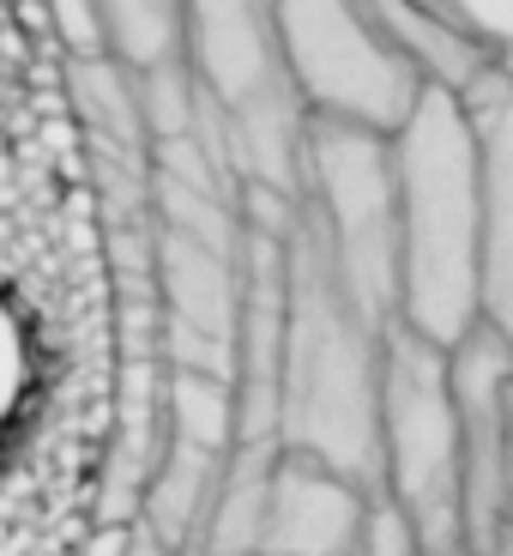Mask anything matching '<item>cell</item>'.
<instances>
[{
    "label": "cell",
    "instance_id": "3957f363",
    "mask_svg": "<svg viewBox=\"0 0 513 556\" xmlns=\"http://www.w3.org/2000/svg\"><path fill=\"white\" fill-rule=\"evenodd\" d=\"M181 61L230 134L236 176L303 194V103L284 79L272 0H181Z\"/></svg>",
    "mask_w": 513,
    "mask_h": 556
},
{
    "label": "cell",
    "instance_id": "277c9868",
    "mask_svg": "<svg viewBox=\"0 0 513 556\" xmlns=\"http://www.w3.org/2000/svg\"><path fill=\"white\" fill-rule=\"evenodd\" d=\"M303 206L333 254L345 291L375 327L399 320V200L393 134L357 122H303Z\"/></svg>",
    "mask_w": 513,
    "mask_h": 556
},
{
    "label": "cell",
    "instance_id": "d6986e66",
    "mask_svg": "<svg viewBox=\"0 0 513 556\" xmlns=\"http://www.w3.org/2000/svg\"><path fill=\"white\" fill-rule=\"evenodd\" d=\"M489 556H513V527H508V532H501V539H496V551H489Z\"/></svg>",
    "mask_w": 513,
    "mask_h": 556
},
{
    "label": "cell",
    "instance_id": "ba28073f",
    "mask_svg": "<svg viewBox=\"0 0 513 556\" xmlns=\"http://www.w3.org/2000/svg\"><path fill=\"white\" fill-rule=\"evenodd\" d=\"M477 152V320L513 345V67L459 91Z\"/></svg>",
    "mask_w": 513,
    "mask_h": 556
},
{
    "label": "cell",
    "instance_id": "8fae6325",
    "mask_svg": "<svg viewBox=\"0 0 513 556\" xmlns=\"http://www.w3.org/2000/svg\"><path fill=\"white\" fill-rule=\"evenodd\" d=\"M110 37V55L127 73L164 67L181 55V0H91Z\"/></svg>",
    "mask_w": 513,
    "mask_h": 556
},
{
    "label": "cell",
    "instance_id": "9c48e42d",
    "mask_svg": "<svg viewBox=\"0 0 513 556\" xmlns=\"http://www.w3.org/2000/svg\"><path fill=\"white\" fill-rule=\"evenodd\" d=\"M375 490L296 447H278L266 472L260 556H350L362 544Z\"/></svg>",
    "mask_w": 513,
    "mask_h": 556
},
{
    "label": "cell",
    "instance_id": "8992f818",
    "mask_svg": "<svg viewBox=\"0 0 513 556\" xmlns=\"http://www.w3.org/2000/svg\"><path fill=\"white\" fill-rule=\"evenodd\" d=\"M272 18L303 115L393 134L429 85L369 0H272Z\"/></svg>",
    "mask_w": 513,
    "mask_h": 556
},
{
    "label": "cell",
    "instance_id": "e0dca14e",
    "mask_svg": "<svg viewBox=\"0 0 513 556\" xmlns=\"http://www.w3.org/2000/svg\"><path fill=\"white\" fill-rule=\"evenodd\" d=\"M127 556H176V551H164L152 532L139 527V520H127Z\"/></svg>",
    "mask_w": 513,
    "mask_h": 556
},
{
    "label": "cell",
    "instance_id": "ac0fdd59",
    "mask_svg": "<svg viewBox=\"0 0 513 556\" xmlns=\"http://www.w3.org/2000/svg\"><path fill=\"white\" fill-rule=\"evenodd\" d=\"M416 556H477L465 539H441V544H416Z\"/></svg>",
    "mask_w": 513,
    "mask_h": 556
},
{
    "label": "cell",
    "instance_id": "30bf717a",
    "mask_svg": "<svg viewBox=\"0 0 513 556\" xmlns=\"http://www.w3.org/2000/svg\"><path fill=\"white\" fill-rule=\"evenodd\" d=\"M375 18L387 25V37L416 61V73L429 85L465 91L472 79H484L489 67H501V42L477 25L465 7L453 0H369Z\"/></svg>",
    "mask_w": 513,
    "mask_h": 556
},
{
    "label": "cell",
    "instance_id": "5bb4252c",
    "mask_svg": "<svg viewBox=\"0 0 513 556\" xmlns=\"http://www.w3.org/2000/svg\"><path fill=\"white\" fill-rule=\"evenodd\" d=\"M350 556H416V532L411 520L393 508L387 496L375 490V508H369V527H362V544Z\"/></svg>",
    "mask_w": 513,
    "mask_h": 556
},
{
    "label": "cell",
    "instance_id": "2e32d148",
    "mask_svg": "<svg viewBox=\"0 0 513 556\" xmlns=\"http://www.w3.org/2000/svg\"><path fill=\"white\" fill-rule=\"evenodd\" d=\"M85 556H127V520H115V527L103 520V532L85 544Z\"/></svg>",
    "mask_w": 513,
    "mask_h": 556
},
{
    "label": "cell",
    "instance_id": "7c38bea8",
    "mask_svg": "<svg viewBox=\"0 0 513 556\" xmlns=\"http://www.w3.org/2000/svg\"><path fill=\"white\" fill-rule=\"evenodd\" d=\"M37 381H42V345L30 327L25 303L0 285V447L18 435V424L37 405Z\"/></svg>",
    "mask_w": 513,
    "mask_h": 556
},
{
    "label": "cell",
    "instance_id": "7a4b0ae2",
    "mask_svg": "<svg viewBox=\"0 0 513 556\" xmlns=\"http://www.w3.org/2000/svg\"><path fill=\"white\" fill-rule=\"evenodd\" d=\"M399 200V327L453 351L477 327V152L465 103L423 85L393 127Z\"/></svg>",
    "mask_w": 513,
    "mask_h": 556
},
{
    "label": "cell",
    "instance_id": "4fadbf2b",
    "mask_svg": "<svg viewBox=\"0 0 513 556\" xmlns=\"http://www.w3.org/2000/svg\"><path fill=\"white\" fill-rule=\"evenodd\" d=\"M49 18H55L61 42H67L73 61H91V55H110V37H103V18L91 0H49Z\"/></svg>",
    "mask_w": 513,
    "mask_h": 556
},
{
    "label": "cell",
    "instance_id": "52a82bcc",
    "mask_svg": "<svg viewBox=\"0 0 513 556\" xmlns=\"http://www.w3.org/2000/svg\"><path fill=\"white\" fill-rule=\"evenodd\" d=\"M459 412V539L477 556L496 551L508 532V490H501V405L513 381V345L477 320L472 333L447 351Z\"/></svg>",
    "mask_w": 513,
    "mask_h": 556
},
{
    "label": "cell",
    "instance_id": "5b68a950",
    "mask_svg": "<svg viewBox=\"0 0 513 556\" xmlns=\"http://www.w3.org/2000/svg\"><path fill=\"white\" fill-rule=\"evenodd\" d=\"M375 490L411 520L416 544L459 539V412L447 351L399 320L381 339Z\"/></svg>",
    "mask_w": 513,
    "mask_h": 556
},
{
    "label": "cell",
    "instance_id": "9a60e30c",
    "mask_svg": "<svg viewBox=\"0 0 513 556\" xmlns=\"http://www.w3.org/2000/svg\"><path fill=\"white\" fill-rule=\"evenodd\" d=\"M501 490H508V527H513V381H508V405H501Z\"/></svg>",
    "mask_w": 513,
    "mask_h": 556
},
{
    "label": "cell",
    "instance_id": "6da1fadb",
    "mask_svg": "<svg viewBox=\"0 0 513 556\" xmlns=\"http://www.w3.org/2000/svg\"><path fill=\"white\" fill-rule=\"evenodd\" d=\"M381 339L345 291L308 206L291 212L284 249V351H278L272 442L315 454L375 490V417H381Z\"/></svg>",
    "mask_w": 513,
    "mask_h": 556
}]
</instances>
